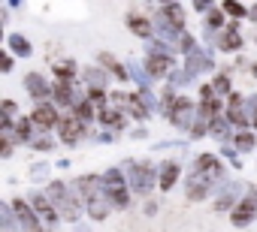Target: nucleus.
Segmentation results:
<instances>
[{
	"mask_svg": "<svg viewBox=\"0 0 257 232\" xmlns=\"http://www.w3.org/2000/svg\"><path fill=\"white\" fill-rule=\"evenodd\" d=\"M25 88H28V94H31L37 102H49L52 84L46 82V76H43V72H28V76H25Z\"/></svg>",
	"mask_w": 257,
	"mask_h": 232,
	"instance_id": "obj_11",
	"label": "nucleus"
},
{
	"mask_svg": "<svg viewBox=\"0 0 257 232\" xmlns=\"http://www.w3.org/2000/svg\"><path fill=\"white\" fill-rule=\"evenodd\" d=\"M73 114H76V118H79L82 124H88V121H94L97 114H100V108H97V106H94L91 100H82V102H79V106L73 108Z\"/></svg>",
	"mask_w": 257,
	"mask_h": 232,
	"instance_id": "obj_24",
	"label": "nucleus"
},
{
	"mask_svg": "<svg viewBox=\"0 0 257 232\" xmlns=\"http://www.w3.org/2000/svg\"><path fill=\"white\" fill-rule=\"evenodd\" d=\"M52 102L55 106H79L82 100H76V90H73V84L70 82H55L52 84Z\"/></svg>",
	"mask_w": 257,
	"mask_h": 232,
	"instance_id": "obj_13",
	"label": "nucleus"
},
{
	"mask_svg": "<svg viewBox=\"0 0 257 232\" xmlns=\"http://www.w3.org/2000/svg\"><path fill=\"white\" fill-rule=\"evenodd\" d=\"M31 133H34V121H31V118H19V121H16V130H13V139H16V142H31V139H34Z\"/></svg>",
	"mask_w": 257,
	"mask_h": 232,
	"instance_id": "obj_25",
	"label": "nucleus"
},
{
	"mask_svg": "<svg viewBox=\"0 0 257 232\" xmlns=\"http://www.w3.org/2000/svg\"><path fill=\"white\" fill-rule=\"evenodd\" d=\"M215 42H218V48H221V52H239V48H242V34H239V28H236V24H227V28L218 34V40H215Z\"/></svg>",
	"mask_w": 257,
	"mask_h": 232,
	"instance_id": "obj_15",
	"label": "nucleus"
},
{
	"mask_svg": "<svg viewBox=\"0 0 257 232\" xmlns=\"http://www.w3.org/2000/svg\"><path fill=\"white\" fill-rule=\"evenodd\" d=\"M227 124H230V121L221 118V114H218V118H212V121H209V136L218 139V142H227V139H230V136H227Z\"/></svg>",
	"mask_w": 257,
	"mask_h": 232,
	"instance_id": "obj_27",
	"label": "nucleus"
},
{
	"mask_svg": "<svg viewBox=\"0 0 257 232\" xmlns=\"http://www.w3.org/2000/svg\"><path fill=\"white\" fill-rule=\"evenodd\" d=\"M236 193H239V187L230 181V184H224V190L218 193V199H215V208L218 211H227V208H236L239 205V199H236Z\"/></svg>",
	"mask_w": 257,
	"mask_h": 232,
	"instance_id": "obj_19",
	"label": "nucleus"
},
{
	"mask_svg": "<svg viewBox=\"0 0 257 232\" xmlns=\"http://www.w3.org/2000/svg\"><path fill=\"white\" fill-rule=\"evenodd\" d=\"M227 121L233 127H245L248 124V100H242V94H230V100H227Z\"/></svg>",
	"mask_w": 257,
	"mask_h": 232,
	"instance_id": "obj_10",
	"label": "nucleus"
},
{
	"mask_svg": "<svg viewBox=\"0 0 257 232\" xmlns=\"http://www.w3.org/2000/svg\"><path fill=\"white\" fill-rule=\"evenodd\" d=\"M233 148H236V151H242V154H248V151H254V148H257V136H254L251 130H239V133H236V139H233Z\"/></svg>",
	"mask_w": 257,
	"mask_h": 232,
	"instance_id": "obj_23",
	"label": "nucleus"
},
{
	"mask_svg": "<svg viewBox=\"0 0 257 232\" xmlns=\"http://www.w3.org/2000/svg\"><path fill=\"white\" fill-rule=\"evenodd\" d=\"M34 148H37V151H52V148H55V142H52V139H37V142H34Z\"/></svg>",
	"mask_w": 257,
	"mask_h": 232,
	"instance_id": "obj_36",
	"label": "nucleus"
},
{
	"mask_svg": "<svg viewBox=\"0 0 257 232\" xmlns=\"http://www.w3.org/2000/svg\"><path fill=\"white\" fill-rule=\"evenodd\" d=\"M103 190H106V196H109V202H112V208H127L131 205V184H127V178L121 175V169H106L103 175Z\"/></svg>",
	"mask_w": 257,
	"mask_h": 232,
	"instance_id": "obj_3",
	"label": "nucleus"
},
{
	"mask_svg": "<svg viewBox=\"0 0 257 232\" xmlns=\"http://www.w3.org/2000/svg\"><path fill=\"white\" fill-rule=\"evenodd\" d=\"M251 76H254V78H257V64H251Z\"/></svg>",
	"mask_w": 257,
	"mask_h": 232,
	"instance_id": "obj_39",
	"label": "nucleus"
},
{
	"mask_svg": "<svg viewBox=\"0 0 257 232\" xmlns=\"http://www.w3.org/2000/svg\"><path fill=\"white\" fill-rule=\"evenodd\" d=\"M155 211H158V205H155V202L149 199V202H146V214H155Z\"/></svg>",
	"mask_w": 257,
	"mask_h": 232,
	"instance_id": "obj_37",
	"label": "nucleus"
},
{
	"mask_svg": "<svg viewBox=\"0 0 257 232\" xmlns=\"http://www.w3.org/2000/svg\"><path fill=\"white\" fill-rule=\"evenodd\" d=\"M161 18H164L173 30L185 34V10H182L179 4H164V6H161Z\"/></svg>",
	"mask_w": 257,
	"mask_h": 232,
	"instance_id": "obj_16",
	"label": "nucleus"
},
{
	"mask_svg": "<svg viewBox=\"0 0 257 232\" xmlns=\"http://www.w3.org/2000/svg\"><path fill=\"white\" fill-rule=\"evenodd\" d=\"M127 175H131V178H127V181H131V187L137 190V193H149L155 184H158V178H155V166L152 163H127Z\"/></svg>",
	"mask_w": 257,
	"mask_h": 232,
	"instance_id": "obj_4",
	"label": "nucleus"
},
{
	"mask_svg": "<svg viewBox=\"0 0 257 232\" xmlns=\"http://www.w3.org/2000/svg\"><path fill=\"white\" fill-rule=\"evenodd\" d=\"M179 172H182V166H179V160H167L161 169H158V187L161 190H173L176 187V181H179Z\"/></svg>",
	"mask_w": 257,
	"mask_h": 232,
	"instance_id": "obj_14",
	"label": "nucleus"
},
{
	"mask_svg": "<svg viewBox=\"0 0 257 232\" xmlns=\"http://www.w3.org/2000/svg\"><path fill=\"white\" fill-rule=\"evenodd\" d=\"M127 28H131L140 40H155V28H152V22H149L146 16H140V12H131V16H127Z\"/></svg>",
	"mask_w": 257,
	"mask_h": 232,
	"instance_id": "obj_17",
	"label": "nucleus"
},
{
	"mask_svg": "<svg viewBox=\"0 0 257 232\" xmlns=\"http://www.w3.org/2000/svg\"><path fill=\"white\" fill-rule=\"evenodd\" d=\"M16 112H19L16 100H4V102H0V114H4V121H7V124H13V118H16Z\"/></svg>",
	"mask_w": 257,
	"mask_h": 232,
	"instance_id": "obj_31",
	"label": "nucleus"
},
{
	"mask_svg": "<svg viewBox=\"0 0 257 232\" xmlns=\"http://www.w3.org/2000/svg\"><path fill=\"white\" fill-rule=\"evenodd\" d=\"M221 178H224V166L218 163V157H215V154H200V157L194 160L191 175H188L185 196H188V199H206V196L218 187Z\"/></svg>",
	"mask_w": 257,
	"mask_h": 232,
	"instance_id": "obj_1",
	"label": "nucleus"
},
{
	"mask_svg": "<svg viewBox=\"0 0 257 232\" xmlns=\"http://www.w3.org/2000/svg\"><path fill=\"white\" fill-rule=\"evenodd\" d=\"M88 100H91L94 106L106 108V106H103V102H106V90H100V88H88Z\"/></svg>",
	"mask_w": 257,
	"mask_h": 232,
	"instance_id": "obj_33",
	"label": "nucleus"
},
{
	"mask_svg": "<svg viewBox=\"0 0 257 232\" xmlns=\"http://www.w3.org/2000/svg\"><path fill=\"white\" fill-rule=\"evenodd\" d=\"M212 88H215V94L221 96V94H227L230 90V76L227 72H218L215 78H212Z\"/></svg>",
	"mask_w": 257,
	"mask_h": 232,
	"instance_id": "obj_32",
	"label": "nucleus"
},
{
	"mask_svg": "<svg viewBox=\"0 0 257 232\" xmlns=\"http://www.w3.org/2000/svg\"><path fill=\"white\" fill-rule=\"evenodd\" d=\"M85 84H88V88H100V90H106L109 76H106L100 66H88V70H85Z\"/></svg>",
	"mask_w": 257,
	"mask_h": 232,
	"instance_id": "obj_22",
	"label": "nucleus"
},
{
	"mask_svg": "<svg viewBox=\"0 0 257 232\" xmlns=\"http://www.w3.org/2000/svg\"><path fill=\"white\" fill-rule=\"evenodd\" d=\"M28 202H31V208H34V211H37L43 220H49V223H58V220H61V214L55 211V205H52L49 193H40V190H34Z\"/></svg>",
	"mask_w": 257,
	"mask_h": 232,
	"instance_id": "obj_12",
	"label": "nucleus"
},
{
	"mask_svg": "<svg viewBox=\"0 0 257 232\" xmlns=\"http://www.w3.org/2000/svg\"><path fill=\"white\" fill-rule=\"evenodd\" d=\"M173 54L170 52H155V54H149L146 58V72L152 76V78H170L173 76Z\"/></svg>",
	"mask_w": 257,
	"mask_h": 232,
	"instance_id": "obj_7",
	"label": "nucleus"
},
{
	"mask_svg": "<svg viewBox=\"0 0 257 232\" xmlns=\"http://www.w3.org/2000/svg\"><path fill=\"white\" fill-rule=\"evenodd\" d=\"M206 70H212V60L197 48V52H191L188 54V76H194V72H206Z\"/></svg>",
	"mask_w": 257,
	"mask_h": 232,
	"instance_id": "obj_20",
	"label": "nucleus"
},
{
	"mask_svg": "<svg viewBox=\"0 0 257 232\" xmlns=\"http://www.w3.org/2000/svg\"><path fill=\"white\" fill-rule=\"evenodd\" d=\"M31 121H34V127H37V130L49 133L52 127H58V124H61L58 106H55V102H37V108H34V114H31Z\"/></svg>",
	"mask_w": 257,
	"mask_h": 232,
	"instance_id": "obj_6",
	"label": "nucleus"
},
{
	"mask_svg": "<svg viewBox=\"0 0 257 232\" xmlns=\"http://www.w3.org/2000/svg\"><path fill=\"white\" fill-rule=\"evenodd\" d=\"M52 72H55L58 82H70L73 84V78H76V60H58V64H52Z\"/></svg>",
	"mask_w": 257,
	"mask_h": 232,
	"instance_id": "obj_21",
	"label": "nucleus"
},
{
	"mask_svg": "<svg viewBox=\"0 0 257 232\" xmlns=\"http://www.w3.org/2000/svg\"><path fill=\"white\" fill-rule=\"evenodd\" d=\"M10 154H13V136H4V145H0V157L7 160Z\"/></svg>",
	"mask_w": 257,
	"mask_h": 232,
	"instance_id": "obj_35",
	"label": "nucleus"
},
{
	"mask_svg": "<svg viewBox=\"0 0 257 232\" xmlns=\"http://www.w3.org/2000/svg\"><path fill=\"white\" fill-rule=\"evenodd\" d=\"M46 193H49V199H52L55 211H58L64 220H79L82 205H79V196L73 193V187H67L64 181H49Z\"/></svg>",
	"mask_w": 257,
	"mask_h": 232,
	"instance_id": "obj_2",
	"label": "nucleus"
},
{
	"mask_svg": "<svg viewBox=\"0 0 257 232\" xmlns=\"http://www.w3.org/2000/svg\"><path fill=\"white\" fill-rule=\"evenodd\" d=\"M97 121L103 124V127H112V130H124V124H127V118L121 114V108H100V114H97Z\"/></svg>",
	"mask_w": 257,
	"mask_h": 232,
	"instance_id": "obj_18",
	"label": "nucleus"
},
{
	"mask_svg": "<svg viewBox=\"0 0 257 232\" xmlns=\"http://www.w3.org/2000/svg\"><path fill=\"white\" fill-rule=\"evenodd\" d=\"M221 10L230 18H251V6H242V4H236V0H224Z\"/></svg>",
	"mask_w": 257,
	"mask_h": 232,
	"instance_id": "obj_26",
	"label": "nucleus"
},
{
	"mask_svg": "<svg viewBox=\"0 0 257 232\" xmlns=\"http://www.w3.org/2000/svg\"><path fill=\"white\" fill-rule=\"evenodd\" d=\"M194 112H200V106H194V100H188V96H179L176 106H173V112L167 114V121H170L173 127L191 133V127H194Z\"/></svg>",
	"mask_w": 257,
	"mask_h": 232,
	"instance_id": "obj_5",
	"label": "nucleus"
},
{
	"mask_svg": "<svg viewBox=\"0 0 257 232\" xmlns=\"http://www.w3.org/2000/svg\"><path fill=\"white\" fill-rule=\"evenodd\" d=\"M10 70H13V54L4 52V54H0V72H10Z\"/></svg>",
	"mask_w": 257,
	"mask_h": 232,
	"instance_id": "obj_34",
	"label": "nucleus"
},
{
	"mask_svg": "<svg viewBox=\"0 0 257 232\" xmlns=\"http://www.w3.org/2000/svg\"><path fill=\"white\" fill-rule=\"evenodd\" d=\"M13 211H16V220L22 223V229L25 232H46L43 226H40V220H37V211L31 208V202H25L22 196L19 199H13Z\"/></svg>",
	"mask_w": 257,
	"mask_h": 232,
	"instance_id": "obj_8",
	"label": "nucleus"
},
{
	"mask_svg": "<svg viewBox=\"0 0 257 232\" xmlns=\"http://www.w3.org/2000/svg\"><path fill=\"white\" fill-rule=\"evenodd\" d=\"M127 112H131V114H134L137 121H146L149 114H152V112H149V106H146V102H143V100H140L137 94H134L131 100H127Z\"/></svg>",
	"mask_w": 257,
	"mask_h": 232,
	"instance_id": "obj_28",
	"label": "nucleus"
},
{
	"mask_svg": "<svg viewBox=\"0 0 257 232\" xmlns=\"http://www.w3.org/2000/svg\"><path fill=\"white\" fill-rule=\"evenodd\" d=\"M58 133H61V142H64V145H76V142L85 136V124H82L76 114L70 112V114H64V118H61Z\"/></svg>",
	"mask_w": 257,
	"mask_h": 232,
	"instance_id": "obj_9",
	"label": "nucleus"
},
{
	"mask_svg": "<svg viewBox=\"0 0 257 232\" xmlns=\"http://www.w3.org/2000/svg\"><path fill=\"white\" fill-rule=\"evenodd\" d=\"M7 42H10V48H13V52H16L19 58H31V52H34V48H31V42H28V40H25L22 34H13V36H10Z\"/></svg>",
	"mask_w": 257,
	"mask_h": 232,
	"instance_id": "obj_29",
	"label": "nucleus"
},
{
	"mask_svg": "<svg viewBox=\"0 0 257 232\" xmlns=\"http://www.w3.org/2000/svg\"><path fill=\"white\" fill-rule=\"evenodd\" d=\"M251 18H254V22H257V6H251Z\"/></svg>",
	"mask_w": 257,
	"mask_h": 232,
	"instance_id": "obj_38",
	"label": "nucleus"
},
{
	"mask_svg": "<svg viewBox=\"0 0 257 232\" xmlns=\"http://www.w3.org/2000/svg\"><path fill=\"white\" fill-rule=\"evenodd\" d=\"M254 214H257V211H248V208H239V205H236L233 214H230V223H233L236 229H242V226H248V223L254 220Z\"/></svg>",
	"mask_w": 257,
	"mask_h": 232,
	"instance_id": "obj_30",
	"label": "nucleus"
}]
</instances>
